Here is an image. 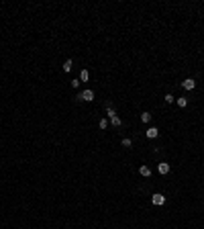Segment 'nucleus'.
<instances>
[{
    "mask_svg": "<svg viewBox=\"0 0 204 229\" xmlns=\"http://www.w3.org/2000/svg\"><path fill=\"white\" fill-rule=\"evenodd\" d=\"M78 100H86V103H92L94 100V92L92 90H84L78 94Z\"/></svg>",
    "mask_w": 204,
    "mask_h": 229,
    "instance_id": "1",
    "label": "nucleus"
},
{
    "mask_svg": "<svg viewBox=\"0 0 204 229\" xmlns=\"http://www.w3.org/2000/svg\"><path fill=\"white\" fill-rule=\"evenodd\" d=\"M182 88H184V90H194V88H196V80H194V78H186V80L182 82Z\"/></svg>",
    "mask_w": 204,
    "mask_h": 229,
    "instance_id": "2",
    "label": "nucleus"
},
{
    "mask_svg": "<svg viewBox=\"0 0 204 229\" xmlns=\"http://www.w3.org/2000/svg\"><path fill=\"white\" fill-rule=\"evenodd\" d=\"M157 135H159V129H157V127H149L147 131H145V137H147V139H155Z\"/></svg>",
    "mask_w": 204,
    "mask_h": 229,
    "instance_id": "3",
    "label": "nucleus"
},
{
    "mask_svg": "<svg viewBox=\"0 0 204 229\" xmlns=\"http://www.w3.org/2000/svg\"><path fill=\"white\" fill-rule=\"evenodd\" d=\"M151 203H153V205H157V207H161L163 203H165V196L157 192V195H153V196H151Z\"/></svg>",
    "mask_w": 204,
    "mask_h": 229,
    "instance_id": "4",
    "label": "nucleus"
},
{
    "mask_svg": "<svg viewBox=\"0 0 204 229\" xmlns=\"http://www.w3.org/2000/svg\"><path fill=\"white\" fill-rule=\"evenodd\" d=\"M157 170H159V174H168V172H170V164H168V162H161L157 166Z\"/></svg>",
    "mask_w": 204,
    "mask_h": 229,
    "instance_id": "5",
    "label": "nucleus"
},
{
    "mask_svg": "<svg viewBox=\"0 0 204 229\" xmlns=\"http://www.w3.org/2000/svg\"><path fill=\"white\" fill-rule=\"evenodd\" d=\"M139 174H141V176H145V178H149V176H151L149 166H141V168H139Z\"/></svg>",
    "mask_w": 204,
    "mask_h": 229,
    "instance_id": "6",
    "label": "nucleus"
},
{
    "mask_svg": "<svg viewBox=\"0 0 204 229\" xmlns=\"http://www.w3.org/2000/svg\"><path fill=\"white\" fill-rule=\"evenodd\" d=\"M90 80V72L88 70H82V74H80V82H88Z\"/></svg>",
    "mask_w": 204,
    "mask_h": 229,
    "instance_id": "7",
    "label": "nucleus"
},
{
    "mask_svg": "<svg viewBox=\"0 0 204 229\" xmlns=\"http://www.w3.org/2000/svg\"><path fill=\"white\" fill-rule=\"evenodd\" d=\"M110 125H112V127H121V125H123V121L114 115V117H110Z\"/></svg>",
    "mask_w": 204,
    "mask_h": 229,
    "instance_id": "8",
    "label": "nucleus"
},
{
    "mask_svg": "<svg viewBox=\"0 0 204 229\" xmlns=\"http://www.w3.org/2000/svg\"><path fill=\"white\" fill-rule=\"evenodd\" d=\"M71 68H74V61H71V59H66V61H63V72H69Z\"/></svg>",
    "mask_w": 204,
    "mask_h": 229,
    "instance_id": "9",
    "label": "nucleus"
},
{
    "mask_svg": "<svg viewBox=\"0 0 204 229\" xmlns=\"http://www.w3.org/2000/svg\"><path fill=\"white\" fill-rule=\"evenodd\" d=\"M141 121H143V123H149V121H151V115H149L147 111H145V113H141Z\"/></svg>",
    "mask_w": 204,
    "mask_h": 229,
    "instance_id": "10",
    "label": "nucleus"
},
{
    "mask_svg": "<svg viewBox=\"0 0 204 229\" xmlns=\"http://www.w3.org/2000/svg\"><path fill=\"white\" fill-rule=\"evenodd\" d=\"M121 145H123V147H131V145H133V141H131L129 137H125L123 141H121Z\"/></svg>",
    "mask_w": 204,
    "mask_h": 229,
    "instance_id": "11",
    "label": "nucleus"
},
{
    "mask_svg": "<svg viewBox=\"0 0 204 229\" xmlns=\"http://www.w3.org/2000/svg\"><path fill=\"white\" fill-rule=\"evenodd\" d=\"M178 106H182V109H184V106H188V98H184V96H182V98H178Z\"/></svg>",
    "mask_w": 204,
    "mask_h": 229,
    "instance_id": "12",
    "label": "nucleus"
},
{
    "mask_svg": "<svg viewBox=\"0 0 204 229\" xmlns=\"http://www.w3.org/2000/svg\"><path fill=\"white\" fill-rule=\"evenodd\" d=\"M98 127H100V129H106V127H108V121H106V119H100V121H98Z\"/></svg>",
    "mask_w": 204,
    "mask_h": 229,
    "instance_id": "13",
    "label": "nucleus"
},
{
    "mask_svg": "<svg viewBox=\"0 0 204 229\" xmlns=\"http://www.w3.org/2000/svg\"><path fill=\"white\" fill-rule=\"evenodd\" d=\"M173 100H176V98H173L171 94H165V103H168V104H170V103H173Z\"/></svg>",
    "mask_w": 204,
    "mask_h": 229,
    "instance_id": "14",
    "label": "nucleus"
}]
</instances>
